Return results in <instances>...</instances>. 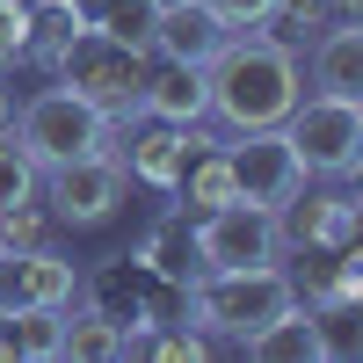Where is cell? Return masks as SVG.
I'll return each mask as SVG.
<instances>
[{
	"instance_id": "6da1fadb",
	"label": "cell",
	"mask_w": 363,
	"mask_h": 363,
	"mask_svg": "<svg viewBox=\"0 0 363 363\" xmlns=\"http://www.w3.org/2000/svg\"><path fill=\"white\" fill-rule=\"evenodd\" d=\"M203 95H211V124L225 138L269 131V124L291 116L298 95H306V66H298V51L277 44L269 29H233L225 51L203 66Z\"/></svg>"
},
{
	"instance_id": "7a4b0ae2",
	"label": "cell",
	"mask_w": 363,
	"mask_h": 363,
	"mask_svg": "<svg viewBox=\"0 0 363 363\" xmlns=\"http://www.w3.org/2000/svg\"><path fill=\"white\" fill-rule=\"evenodd\" d=\"M291 269L262 262V269H196L182 284V320L211 342H247L255 327H269L277 313H291Z\"/></svg>"
},
{
	"instance_id": "3957f363",
	"label": "cell",
	"mask_w": 363,
	"mask_h": 363,
	"mask_svg": "<svg viewBox=\"0 0 363 363\" xmlns=\"http://www.w3.org/2000/svg\"><path fill=\"white\" fill-rule=\"evenodd\" d=\"M145 66H153V51H131V44H116V37H102V29L87 22L80 37L58 51L51 80H58V87H73L80 102H95L109 124L124 131V124H138V87H145Z\"/></svg>"
},
{
	"instance_id": "277c9868",
	"label": "cell",
	"mask_w": 363,
	"mask_h": 363,
	"mask_svg": "<svg viewBox=\"0 0 363 363\" xmlns=\"http://www.w3.org/2000/svg\"><path fill=\"white\" fill-rule=\"evenodd\" d=\"M15 145L29 160H37V174L44 167H58V160H80V153H116V124L95 109V102H80L73 87H37L29 102H15Z\"/></svg>"
},
{
	"instance_id": "5b68a950",
	"label": "cell",
	"mask_w": 363,
	"mask_h": 363,
	"mask_svg": "<svg viewBox=\"0 0 363 363\" xmlns=\"http://www.w3.org/2000/svg\"><path fill=\"white\" fill-rule=\"evenodd\" d=\"M284 138L298 145L313 182H356L363 174V95H298L284 116Z\"/></svg>"
},
{
	"instance_id": "8992f818",
	"label": "cell",
	"mask_w": 363,
	"mask_h": 363,
	"mask_svg": "<svg viewBox=\"0 0 363 363\" xmlns=\"http://www.w3.org/2000/svg\"><path fill=\"white\" fill-rule=\"evenodd\" d=\"M124 189H131V174L116 153H80V160H58L37 174V196L58 225H73V233H95L109 225L116 211H124Z\"/></svg>"
},
{
	"instance_id": "52a82bcc",
	"label": "cell",
	"mask_w": 363,
	"mask_h": 363,
	"mask_svg": "<svg viewBox=\"0 0 363 363\" xmlns=\"http://www.w3.org/2000/svg\"><path fill=\"white\" fill-rule=\"evenodd\" d=\"M196 240V269H262V262H284V233H277V211L262 203H211L189 218Z\"/></svg>"
},
{
	"instance_id": "ba28073f",
	"label": "cell",
	"mask_w": 363,
	"mask_h": 363,
	"mask_svg": "<svg viewBox=\"0 0 363 363\" xmlns=\"http://www.w3.org/2000/svg\"><path fill=\"white\" fill-rule=\"evenodd\" d=\"M277 233H284V255H342V247H356V233H363L356 182L298 189L291 203H277Z\"/></svg>"
},
{
	"instance_id": "9c48e42d",
	"label": "cell",
	"mask_w": 363,
	"mask_h": 363,
	"mask_svg": "<svg viewBox=\"0 0 363 363\" xmlns=\"http://www.w3.org/2000/svg\"><path fill=\"white\" fill-rule=\"evenodd\" d=\"M225 167H233V189H240V203H262V211L291 203V196L313 182V174H306V160H298V145L284 138V124L225 138Z\"/></svg>"
},
{
	"instance_id": "30bf717a",
	"label": "cell",
	"mask_w": 363,
	"mask_h": 363,
	"mask_svg": "<svg viewBox=\"0 0 363 363\" xmlns=\"http://www.w3.org/2000/svg\"><path fill=\"white\" fill-rule=\"evenodd\" d=\"M131 138H116V160H124V174L138 182V189H160L174 196V182L182 167H189L196 145H211L218 131H203V124H153V116H138V124H124Z\"/></svg>"
},
{
	"instance_id": "8fae6325",
	"label": "cell",
	"mask_w": 363,
	"mask_h": 363,
	"mask_svg": "<svg viewBox=\"0 0 363 363\" xmlns=\"http://www.w3.org/2000/svg\"><path fill=\"white\" fill-rule=\"evenodd\" d=\"M80 269L58 247H0V320H15L29 306H73Z\"/></svg>"
},
{
	"instance_id": "7c38bea8",
	"label": "cell",
	"mask_w": 363,
	"mask_h": 363,
	"mask_svg": "<svg viewBox=\"0 0 363 363\" xmlns=\"http://www.w3.org/2000/svg\"><path fill=\"white\" fill-rule=\"evenodd\" d=\"M233 29L211 15V0H174V8H153V58H174V66H211L225 51Z\"/></svg>"
},
{
	"instance_id": "4fadbf2b",
	"label": "cell",
	"mask_w": 363,
	"mask_h": 363,
	"mask_svg": "<svg viewBox=\"0 0 363 363\" xmlns=\"http://www.w3.org/2000/svg\"><path fill=\"white\" fill-rule=\"evenodd\" d=\"M138 116L153 124H211V95H203V66H174V58H153L138 87Z\"/></svg>"
},
{
	"instance_id": "5bb4252c",
	"label": "cell",
	"mask_w": 363,
	"mask_h": 363,
	"mask_svg": "<svg viewBox=\"0 0 363 363\" xmlns=\"http://www.w3.org/2000/svg\"><path fill=\"white\" fill-rule=\"evenodd\" d=\"M306 73H313L320 95H363V22L335 15V22L306 44Z\"/></svg>"
},
{
	"instance_id": "9a60e30c",
	"label": "cell",
	"mask_w": 363,
	"mask_h": 363,
	"mask_svg": "<svg viewBox=\"0 0 363 363\" xmlns=\"http://www.w3.org/2000/svg\"><path fill=\"white\" fill-rule=\"evenodd\" d=\"M306 269H291V298L306 313H320V306H363V277H356V247H342V255H298Z\"/></svg>"
},
{
	"instance_id": "2e32d148",
	"label": "cell",
	"mask_w": 363,
	"mask_h": 363,
	"mask_svg": "<svg viewBox=\"0 0 363 363\" xmlns=\"http://www.w3.org/2000/svg\"><path fill=\"white\" fill-rule=\"evenodd\" d=\"M138 269H153V277L167 284H189L196 277V240H189V211H167V218H153V233L131 247Z\"/></svg>"
},
{
	"instance_id": "e0dca14e",
	"label": "cell",
	"mask_w": 363,
	"mask_h": 363,
	"mask_svg": "<svg viewBox=\"0 0 363 363\" xmlns=\"http://www.w3.org/2000/svg\"><path fill=\"white\" fill-rule=\"evenodd\" d=\"M240 349H247L255 363H320V327H313L306 306H291V313H277L269 327H255Z\"/></svg>"
},
{
	"instance_id": "ac0fdd59",
	"label": "cell",
	"mask_w": 363,
	"mask_h": 363,
	"mask_svg": "<svg viewBox=\"0 0 363 363\" xmlns=\"http://www.w3.org/2000/svg\"><path fill=\"white\" fill-rule=\"evenodd\" d=\"M87 29V8H73V0H37L29 8V37H22V66H58V51H66L73 37Z\"/></svg>"
},
{
	"instance_id": "d6986e66",
	"label": "cell",
	"mask_w": 363,
	"mask_h": 363,
	"mask_svg": "<svg viewBox=\"0 0 363 363\" xmlns=\"http://www.w3.org/2000/svg\"><path fill=\"white\" fill-rule=\"evenodd\" d=\"M58 356H80V363H109V356H124V335L102 320V313H87V306H66V335H58Z\"/></svg>"
},
{
	"instance_id": "ffe728a7",
	"label": "cell",
	"mask_w": 363,
	"mask_h": 363,
	"mask_svg": "<svg viewBox=\"0 0 363 363\" xmlns=\"http://www.w3.org/2000/svg\"><path fill=\"white\" fill-rule=\"evenodd\" d=\"M327 22H335V0H269V22H262V29H269L277 44L298 51V44H313Z\"/></svg>"
},
{
	"instance_id": "44dd1931",
	"label": "cell",
	"mask_w": 363,
	"mask_h": 363,
	"mask_svg": "<svg viewBox=\"0 0 363 363\" xmlns=\"http://www.w3.org/2000/svg\"><path fill=\"white\" fill-rule=\"evenodd\" d=\"M87 22H95L102 37H116V44H131V51H153V8H145V0H95Z\"/></svg>"
},
{
	"instance_id": "7402d4cb",
	"label": "cell",
	"mask_w": 363,
	"mask_h": 363,
	"mask_svg": "<svg viewBox=\"0 0 363 363\" xmlns=\"http://www.w3.org/2000/svg\"><path fill=\"white\" fill-rule=\"evenodd\" d=\"M51 211H44V196H29V203H15V211H0V247H51Z\"/></svg>"
},
{
	"instance_id": "603a6c76",
	"label": "cell",
	"mask_w": 363,
	"mask_h": 363,
	"mask_svg": "<svg viewBox=\"0 0 363 363\" xmlns=\"http://www.w3.org/2000/svg\"><path fill=\"white\" fill-rule=\"evenodd\" d=\"M37 196V160L15 145V131H0V211H15Z\"/></svg>"
},
{
	"instance_id": "cb8c5ba5",
	"label": "cell",
	"mask_w": 363,
	"mask_h": 363,
	"mask_svg": "<svg viewBox=\"0 0 363 363\" xmlns=\"http://www.w3.org/2000/svg\"><path fill=\"white\" fill-rule=\"evenodd\" d=\"M313 327H320V356H356V306H320Z\"/></svg>"
},
{
	"instance_id": "d4e9b609",
	"label": "cell",
	"mask_w": 363,
	"mask_h": 363,
	"mask_svg": "<svg viewBox=\"0 0 363 363\" xmlns=\"http://www.w3.org/2000/svg\"><path fill=\"white\" fill-rule=\"evenodd\" d=\"M22 37H29V8L0 0V73H8V66H22Z\"/></svg>"
},
{
	"instance_id": "484cf974",
	"label": "cell",
	"mask_w": 363,
	"mask_h": 363,
	"mask_svg": "<svg viewBox=\"0 0 363 363\" xmlns=\"http://www.w3.org/2000/svg\"><path fill=\"white\" fill-rule=\"evenodd\" d=\"M211 15H218L225 29H262L269 22V0H211Z\"/></svg>"
},
{
	"instance_id": "4316f807",
	"label": "cell",
	"mask_w": 363,
	"mask_h": 363,
	"mask_svg": "<svg viewBox=\"0 0 363 363\" xmlns=\"http://www.w3.org/2000/svg\"><path fill=\"white\" fill-rule=\"evenodd\" d=\"M0 131H15V87H8V73H0Z\"/></svg>"
},
{
	"instance_id": "83f0119b",
	"label": "cell",
	"mask_w": 363,
	"mask_h": 363,
	"mask_svg": "<svg viewBox=\"0 0 363 363\" xmlns=\"http://www.w3.org/2000/svg\"><path fill=\"white\" fill-rule=\"evenodd\" d=\"M0 356H15V342H8V327H0Z\"/></svg>"
},
{
	"instance_id": "f1b7e54d",
	"label": "cell",
	"mask_w": 363,
	"mask_h": 363,
	"mask_svg": "<svg viewBox=\"0 0 363 363\" xmlns=\"http://www.w3.org/2000/svg\"><path fill=\"white\" fill-rule=\"evenodd\" d=\"M145 8H174V0H145Z\"/></svg>"
},
{
	"instance_id": "f546056e",
	"label": "cell",
	"mask_w": 363,
	"mask_h": 363,
	"mask_svg": "<svg viewBox=\"0 0 363 363\" xmlns=\"http://www.w3.org/2000/svg\"><path fill=\"white\" fill-rule=\"evenodd\" d=\"M73 8H95V0H73Z\"/></svg>"
},
{
	"instance_id": "4dcf8cb0",
	"label": "cell",
	"mask_w": 363,
	"mask_h": 363,
	"mask_svg": "<svg viewBox=\"0 0 363 363\" xmlns=\"http://www.w3.org/2000/svg\"><path fill=\"white\" fill-rule=\"evenodd\" d=\"M15 8H37V0H15Z\"/></svg>"
}]
</instances>
